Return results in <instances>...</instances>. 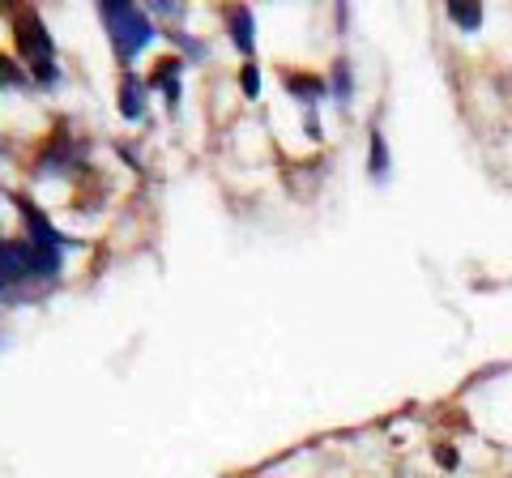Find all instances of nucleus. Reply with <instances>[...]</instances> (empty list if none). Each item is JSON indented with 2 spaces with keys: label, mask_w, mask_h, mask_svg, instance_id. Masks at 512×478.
Wrapping results in <instances>:
<instances>
[{
  "label": "nucleus",
  "mask_w": 512,
  "mask_h": 478,
  "mask_svg": "<svg viewBox=\"0 0 512 478\" xmlns=\"http://www.w3.org/2000/svg\"><path fill=\"white\" fill-rule=\"evenodd\" d=\"M244 90H248V94H256V73H252V69L244 73Z\"/></svg>",
  "instance_id": "nucleus-9"
},
{
  "label": "nucleus",
  "mask_w": 512,
  "mask_h": 478,
  "mask_svg": "<svg viewBox=\"0 0 512 478\" xmlns=\"http://www.w3.org/2000/svg\"><path fill=\"white\" fill-rule=\"evenodd\" d=\"M56 265H60L56 252H43L39 244H26V239H5L0 244V291L18 286L30 274H56Z\"/></svg>",
  "instance_id": "nucleus-1"
},
{
  "label": "nucleus",
  "mask_w": 512,
  "mask_h": 478,
  "mask_svg": "<svg viewBox=\"0 0 512 478\" xmlns=\"http://www.w3.org/2000/svg\"><path fill=\"white\" fill-rule=\"evenodd\" d=\"M18 47H22V56L30 60V69H35L39 82H52L56 77V56H52V35L43 30L39 22V13L35 9H22L18 13Z\"/></svg>",
  "instance_id": "nucleus-3"
},
{
  "label": "nucleus",
  "mask_w": 512,
  "mask_h": 478,
  "mask_svg": "<svg viewBox=\"0 0 512 478\" xmlns=\"http://www.w3.org/2000/svg\"><path fill=\"white\" fill-rule=\"evenodd\" d=\"M103 22H107L111 43H116V52L124 60H133L141 47L150 43V35H154L150 22H146V13L133 9V5H124V0H107V5H103Z\"/></svg>",
  "instance_id": "nucleus-2"
},
{
  "label": "nucleus",
  "mask_w": 512,
  "mask_h": 478,
  "mask_svg": "<svg viewBox=\"0 0 512 478\" xmlns=\"http://www.w3.org/2000/svg\"><path fill=\"white\" fill-rule=\"evenodd\" d=\"M0 82H18V73H13L9 60H0Z\"/></svg>",
  "instance_id": "nucleus-8"
},
{
  "label": "nucleus",
  "mask_w": 512,
  "mask_h": 478,
  "mask_svg": "<svg viewBox=\"0 0 512 478\" xmlns=\"http://www.w3.org/2000/svg\"><path fill=\"white\" fill-rule=\"evenodd\" d=\"M124 116H141V90H137V82L133 77H124Z\"/></svg>",
  "instance_id": "nucleus-6"
},
{
  "label": "nucleus",
  "mask_w": 512,
  "mask_h": 478,
  "mask_svg": "<svg viewBox=\"0 0 512 478\" xmlns=\"http://www.w3.org/2000/svg\"><path fill=\"white\" fill-rule=\"evenodd\" d=\"M372 167H376V175L384 171V137H376V141H372Z\"/></svg>",
  "instance_id": "nucleus-7"
},
{
  "label": "nucleus",
  "mask_w": 512,
  "mask_h": 478,
  "mask_svg": "<svg viewBox=\"0 0 512 478\" xmlns=\"http://www.w3.org/2000/svg\"><path fill=\"white\" fill-rule=\"evenodd\" d=\"M448 18H453L457 26L478 30V22H483V9H478V5H448Z\"/></svg>",
  "instance_id": "nucleus-5"
},
{
  "label": "nucleus",
  "mask_w": 512,
  "mask_h": 478,
  "mask_svg": "<svg viewBox=\"0 0 512 478\" xmlns=\"http://www.w3.org/2000/svg\"><path fill=\"white\" fill-rule=\"evenodd\" d=\"M231 30H235L239 52H252V18H248V9H231Z\"/></svg>",
  "instance_id": "nucleus-4"
}]
</instances>
